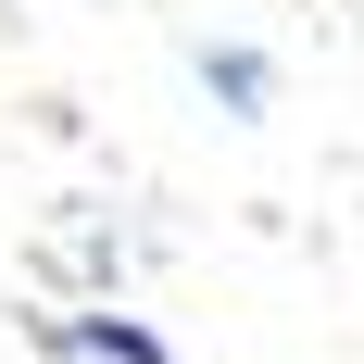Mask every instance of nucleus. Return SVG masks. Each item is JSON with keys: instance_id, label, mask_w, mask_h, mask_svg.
Masks as SVG:
<instances>
[{"instance_id": "1", "label": "nucleus", "mask_w": 364, "mask_h": 364, "mask_svg": "<svg viewBox=\"0 0 364 364\" xmlns=\"http://www.w3.org/2000/svg\"><path fill=\"white\" fill-rule=\"evenodd\" d=\"M201 88H214L226 113H264L277 101V63H264V50H201Z\"/></svg>"}, {"instance_id": "2", "label": "nucleus", "mask_w": 364, "mask_h": 364, "mask_svg": "<svg viewBox=\"0 0 364 364\" xmlns=\"http://www.w3.org/2000/svg\"><path fill=\"white\" fill-rule=\"evenodd\" d=\"M63 352L75 364H164V339L151 327H63Z\"/></svg>"}]
</instances>
